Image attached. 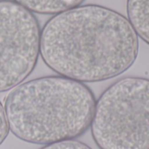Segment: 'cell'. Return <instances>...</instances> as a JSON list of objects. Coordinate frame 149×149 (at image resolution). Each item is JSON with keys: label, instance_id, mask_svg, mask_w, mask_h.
Instances as JSON below:
<instances>
[{"label": "cell", "instance_id": "3", "mask_svg": "<svg viewBox=\"0 0 149 149\" xmlns=\"http://www.w3.org/2000/svg\"><path fill=\"white\" fill-rule=\"evenodd\" d=\"M92 135L100 149H149V79L130 77L96 102Z\"/></svg>", "mask_w": 149, "mask_h": 149}, {"label": "cell", "instance_id": "1", "mask_svg": "<svg viewBox=\"0 0 149 149\" xmlns=\"http://www.w3.org/2000/svg\"><path fill=\"white\" fill-rule=\"evenodd\" d=\"M139 37L120 13L97 4L54 15L44 25L40 55L53 72L82 83L113 79L128 70Z\"/></svg>", "mask_w": 149, "mask_h": 149}, {"label": "cell", "instance_id": "7", "mask_svg": "<svg viewBox=\"0 0 149 149\" xmlns=\"http://www.w3.org/2000/svg\"><path fill=\"white\" fill-rule=\"evenodd\" d=\"M40 149H92L86 144L75 141V140H70V141H64L60 142H56L49 145H45V147Z\"/></svg>", "mask_w": 149, "mask_h": 149}, {"label": "cell", "instance_id": "5", "mask_svg": "<svg viewBox=\"0 0 149 149\" xmlns=\"http://www.w3.org/2000/svg\"><path fill=\"white\" fill-rule=\"evenodd\" d=\"M127 10L138 37L149 45V0H127Z\"/></svg>", "mask_w": 149, "mask_h": 149}, {"label": "cell", "instance_id": "6", "mask_svg": "<svg viewBox=\"0 0 149 149\" xmlns=\"http://www.w3.org/2000/svg\"><path fill=\"white\" fill-rule=\"evenodd\" d=\"M32 13L57 15L80 6L85 0H13Z\"/></svg>", "mask_w": 149, "mask_h": 149}, {"label": "cell", "instance_id": "4", "mask_svg": "<svg viewBox=\"0 0 149 149\" xmlns=\"http://www.w3.org/2000/svg\"><path fill=\"white\" fill-rule=\"evenodd\" d=\"M41 31L35 15L13 0H0V93L22 84L35 69Z\"/></svg>", "mask_w": 149, "mask_h": 149}, {"label": "cell", "instance_id": "2", "mask_svg": "<svg viewBox=\"0 0 149 149\" xmlns=\"http://www.w3.org/2000/svg\"><path fill=\"white\" fill-rule=\"evenodd\" d=\"M95 106V97L84 83L47 76L11 89L3 107L10 131L17 139L45 146L84 134Z\"/></svg>", "mask_w": 149, "mask_h": 149}, {"label": "cell", "instance_id": "8", "mask_svg": "<svg viewBox=\"0 0 149 149\" xmlns=\"http://www.w3.org/2000/svg\"><path fill=\"white\" fill-rule=\"evenodd\" d=\"M9 132H10V128L7 122L4 107L0 102V146L6 140Z\"/></svg>", "mask_w": 149, "mask_h": 149}]
</instances>
